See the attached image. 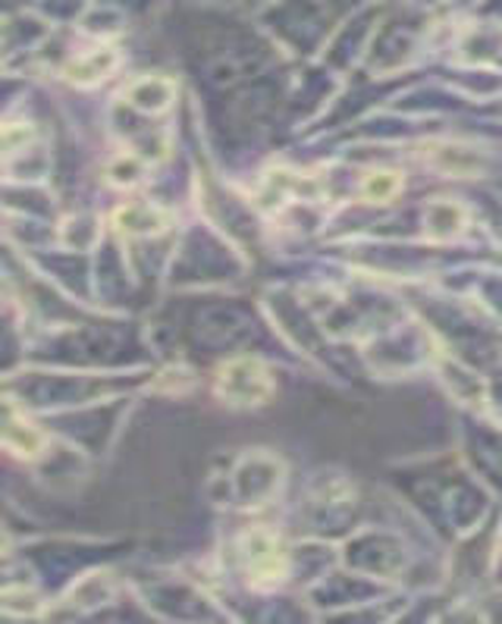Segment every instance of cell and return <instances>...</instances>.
Masks as SVG:
<instances>
[]
</instances>
